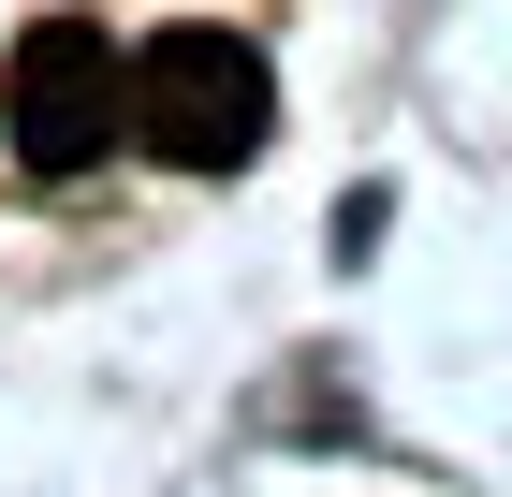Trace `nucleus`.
<instances>
[{"label": "nucleus", "instance_id": "obj_1", "mask_svg": "<svg viewBox=\"0 0 512 497\" xmlns=\"http://www.w3.org/2000/svg\"><path fill=\"white\" fill-rule=\"evenodd\" d=\"M118 132L147 161H176V176H235V161H264L278 132V74H264V44L235 30H161L118 59Z\"/></svg>", "mask_w": 512, "mask_h": 497}, {"label": "nucleus", "instance_id": "obj_2", "mask_svg": "<svg viewBox=\"0 0 512 497\" xmlns=\"http://www.w3.org/2000/svg\"><path fill=\"white\" fill-rule=\"evenodd\" d=\"M0 132H15L30 176H88V161L118 147V30H103V15H44V30L15 44Z\"/></svg>", "mask_w": 512, "mask_h": 497}]
</instances>
